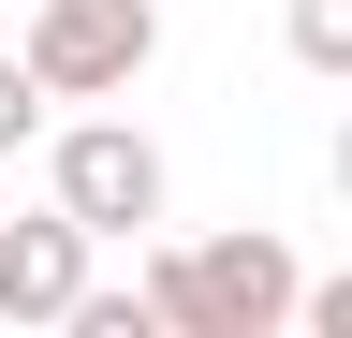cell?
<instances>
[{
    "instance_id": "5b68a950",
    "label": "cell",
    "mask_w": 352,
    "mask_h": 338,
    "mask_svg": "<svg viewBox=\"0 0 352 338\" xmlns=\"http://www.w3.org/2000/svg\"><path fill=\"white\" fill-rule=\"evenodd\" d=\"M279 30H294V59H308V74H338V89H352V0H294Z\"/></svg>"
},
{
    "instance_id": "6da1fadb",
    "label": "cell",
    "mask_w": 352,
    "mask_h": 338,
    "mask_svg": "<svg viewBox=\"0 0 352 338\" xmlns=\"http://www.w3.org/2000/svg\"><path fill=\"white\" fill-rule=\"evenodd\" d=\"M147 309H162V338H279V324H308V265L264 221L250 235H162Z\"/></svg>"
},
{
    "instance_id": "3957f363",
    "label": "cell",
    "mask_w": 352,
    "mask_h": 338,
    "mask_svg": "<svg viewBox=\"0 0 352 338\" xmlns=\"http://www.w3.org/2000/svg\"><path fill=\"white\" fill-rule=\"evenodd\" d=\"M44 177H59V206L88 235H147L162 221V147L132 133V118H74V133L44 147Z\"/></svg>"
},
{
    "instance_id": "52a82bcc",
    "label": "cell",
    "mask_w": 352,
    "mask_h": 338,
    "mask_svg": "<svg viewBox=\"0 0 352 338\" xmlns=\"http://www.w3.org/2000/svg\"><path fill=\"white\" fill-rule=\"evenodd\" d=\"M308 324H323V338H352V279H308Z\"/></svg>"
},
{
    "instance_id": "7a4b0ae2",
    "label": "cell",
    "mask_w": 352,
    "mask_h": 338,
    "mask_svg": "<svg viewBox=\"0 0 352 338\" xmlns=\"http://www.w3.org/2000/svg\"><path fill=\"white\" fill-rule=\"evenodd\" d=\"M30 59L59 103H118L162 59V0H30Z\"/></svg>"
},
{
    "instance_id": "8992f818",
    "label": "cell",
    "mask_w": 352,
    "mask_h": 338,
    "mask_svg": "<svg viewBox=\"0 0 352 338\" xmlns=\"http://www.w3.org/2000/svg\"><path fill=\"white\" fill-rule=\"evenodd\" d=\"M44 103H59V89H44V59L15 45V59H0V162H15V147L44 133Z\"/></svg>"
},
{
    "instance_id": "ba28073f",
    "label": "cell",
    "mask_w": 352,
    "mask_h": 338,
    "mask_svg": "<svg viewBox=\"0 0 352 338\" xmlns=\"http://www.w3.org/2000/svg\"><path fill=\"white\" fill-rule=\"evenodd\" d=\"M338 191H352V118H338Z\"/></svg>"
},
{
    "instance_id": "277c9868",
    "label": "cell",
    "mask_w": 352,
    "mask_h": 338,
    "mask_svg": "<svg viewBox=\"0 0 352 338\" xmlns=\"http://www.w3.org/2000/svg\"><path fill=\"white\" fill-rule=\"evenodd\" d=\"M88 235L74 206H44V221H0V324H74L88 309Z\"/></svg>"
}]
</instances>
